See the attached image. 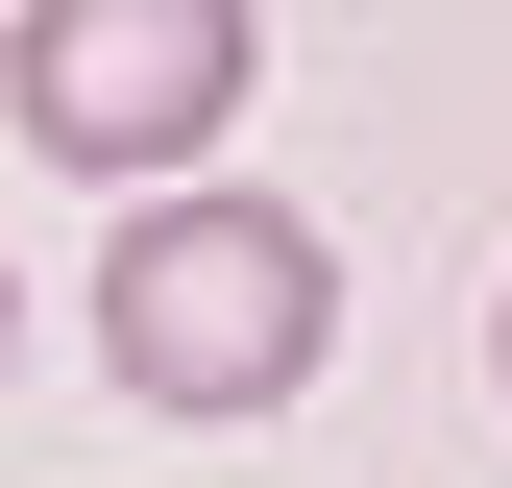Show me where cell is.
Listing matches in <instances>:
<instances>
[{
	"label": "cell",
	"instance_id": "6da1fadb",
	"mask_svg": "<svg viewBox=\"0 0 512 488\" xmlns=\"http://www.w3.org/2000/svg\"><path fill=\"white\" fill-rule=\"evenodd\" d=\"M317 342H342V244L293 196H147L98 244V366L147 415H293Z\"/></svg>",
	"mask_w": 512,
	"mask_h": 488
},
{
	"label": "cell",
	"instance_id": "7a4b0ae2",
	"mask_svg": "<svg viewBox=\"0 0 512 488\" xmlns=\"http://www.w3.org/2000/svg\"><path fill=\"white\" fill-rule=\"evenodd\" d=\"M269 74V0H25V49H0V98H25L49 171H196L220 98Z\"/></svg>",
	"mask_w": 512,
	"mask_h": 488
}]
</instances>
